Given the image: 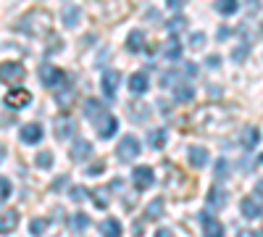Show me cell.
Returning a JSON list of instances; mask_svg holds the SVG:
<instances>
[{"instance_id":"obj_1","label":"cell","mask_w":263,"mask_h":237,"mask_svg":"<svg viewBox=\"0 0 263 237\" xmlns=\"http://www.w3.org/2000/svg\"><path fill=\"white\" fill-rule=\"evenodd\" d=\"M48 29H50V13L40 8L24 13L18 21V32H27V34H48Z\"/></svg>"},{"instance_id":"obj_2","label":"cell","mask_w":263,"mask_h":237,"mask_svg":"<svg viewBox=\"0 0 263 237\" xmlns=\"http://www.w3.org/2000/svg\"><path fill=\"white\" fill-rule=\"evenodd\" d=\"M24 66H21L18 61H6V63H0V82H8V84H13V82H21L24 79Z\"/></svg>"},{"instance_id":"obj_3","label":"cell","mask_w":263,"mask_h":237,"mask_svg":"<svg viewBox=\"0 0 263 237\" xmlns=\"http://www.w3.org/2000/svg\"><path fill=\"white\" fill-rule=\"evenodd\" d=\"M53 129H55V137L58 140H71L77 135V121L71 116H58L53 121Z\"/></svg>"},{"instance_id":"obj_4","label":"cell","mask_w":263,"mask_h":237,"mask_svg":"<svg viewBox=\"0 0 263 237\" xmlns=\"http://www.w3.org/2000/svg\"><path fill=\"white\" fill-rule=\"evenodd\" d=\"M239 208H242V216L245 219H258L260 213H263V198L260 195H248V198H242Z\"/></svg>"},{"instance_id":"obj_5","label":"cell","mask_w":263,"mask_h":237,"mask_svg":"<svg viewBox=\"0 0 263 237\" xmlns=\"http://www.w3.org/2000/svg\"><path fill=\"white\" fill-rule=\"evenodd\" d=\"M116 156H119L121 161L137 158V156H140V142H137L135 137H124V140L119 142V148H116Z\"/></svg>"},{"instance_id":"obj_6","label":"cell","mask_w":263,"mask_h":237,"mask_svg":"<svg viewBox=\"0 0 263 237\" xmlns=\"http://www.w3.org/2000/svg\"><path fill=\"white\" fill-rule=\"evenodd\" d=\"M40 82L45 84V87H58L61 82H66V74H63V69H55V66H42Z\"/></svg>"},{"instance_id":"obj_7","label":"cell","mask_w":263,"mask_h":237,"mask_svg":"<svg viewBox=\"0 0 263 237\" xmlns=\"http://www.w3.org/2000/svg\"><path fill=\"white\" fill-rule=\"evenodd\" d=\"M92 124L98 126V135H100L103 140L114 137V135H116V126H119V124H116V119H114L111 114H100V116H98Z\"/></svg>"},{"instance_id":"obj_8","label":"cell","mask_w":263,"mask_h":237,"mask_svg":"<svg viewBox=\"0 0 263 237\" xmlns=\"http://www.w3.org/2000/svg\"><path fill=\"white\" fill-rule=\"evenodd\" d=\"M132 179H135L137 190H147V187H153V182H156V174H153L150 166H137L135 171H132Z\"/></svg>"},{"instance_id":"obj_9","label":"cell","mask_w":263,"mask_h":237,"mask_svg":"<svg viewBox=\"0 0 263 237\" xmlns=\"http://www.w3.org/2000/svg\"><path fill=\"white\" fill-rule=\"evenodd\" d=\"M32 103V93L29 90H11L6 93V105L8 108H27Z\"/></svg>"},{"instance_id":"obj_10","label":"cell","mask_w":263,"mask_h":237,"mask_svg":"<svg viewBox=\"0 0 263 237\" xmlns=\"http://www.w3.org/2000/svg\"><path fill=\"white\" fill-rule=\"evenodd\" d=\"M119 82H121V74H119V71H114V69H108V71H103V79H100V87H103L105 98H114V95H116V90H119Z\"/></svg>"},{"instance_id":"obj_11","label":"cell","mask_w":263,"mask_h":237,"mask_svg":"<svg viewBox=\"0 0 263 237\" xmlns=\"http://www.w3.org/2000/svg\"><path fill=\"white\" fill-rule=\"evenodd\" d=\"M21 142H27V145H34V142H40L42 140V124H24L21 126Z\"/></svg>"},{"instance_id":"obj_12","label":"cell","mask_w":263,"mask_h":237,"mask_svg":"<svg viewBox=\"0 0 263 237\" xmlns=\"http://www.w3.org/2000/svg\"><path fill=\"white\" fill-rule=\"evenodd\" d=\"M126 50L129 53H142L145 50V32L142 29H132L126 37Z\"/></svg>"},{"instance_id":"obj_13","label":"cell","mask_w":263,"mask_h":237,"mask_svg":"<svg viewBox=\"0 0 263 237\" xmlns=\"http://www.w3.org/2000/svg\"><path fill=\"white\" fill-rule=\"evenodd\" d=\"M163 208H166V200L163 198H153L145 208V222H158L163 216Z\"/></svg>"},{"instance_id":"obj_14","label":"cell","mask_w":263,"mask_h":237,"mask_svg":"<svg viewBox=\"0 0 263 237\" xmlns=\"http://www.w3.org/2000/svg\"><path fill=\"white\" fill-rule=\"evenodd\" d=\"M18 227V211H6V213H0V234H11L13 229Z\"/></svg>"},{"instance_id":"obj_15","label":"cell","mask_w":263,"mask_h":237,"mask_svg":"<svg viewBox=\"0 0 263 237\" xmlns=\"http://www.w3.org/2000/svg\"><path fill=\"white\" fill-rule=\"evenodd\" d=\"M61 19H63V27L66 29H74L79 24V19H82V8L79 6H66L63 13H61Z\"/></svg>"},{"instance_id":"obj_16","label":"cell","mask_w":263,"mask_h":237,"mask_svg":"<svg viewBox=\"0 0 263 237\" xmlns=\"http://www.w3.org/2000/svg\"><path fill=\"white\" fill-rule=\"evenodd\" d=\"M187 156H190V163H192L195 169H203V166L208 163V150L200 148V145H192V148L187 150Z\"/></svg>"},{"instance_id":"obj_17","label":"cell","mask_w":263,"mask_h":237,"mask_svg":"<svg viewBox=\"0 0 263 237\" xmlns=\"http://www.w3.org/2000/svg\"><path fill=\"white\" fill-rule=\"evenodd\" d=\"M147 74L145 71H137V74H132L129 77V90L135 93V95H142V93H147Z\"/></svg>"},{"instance_id":"obj_18","label":"cell","mask_w":263,"mask_h":237,"mask_svg":"<svg viewBox=\"0 0 263 237\" xmlns=\"http://www.w3.org/2000/svg\"><path fill=\"white\" fill-rule=\"evenodd\" d=\"M90 156H92V145L87 142V140H77L74 148H71V158L74 161H87Z\"/></svg>"},{"instance_id":"obj_19","label":"cell","mask_w":263,"mask_h":237,"mask_svg":"<svg viewBox=\"0 0 263 237\" xmlns=\"http://www.w3.org/2000/svg\"><path fill=\"white\" fill-rule=\"evenodd\" d=\"M197 219L205 224V237H224V227L218 224L216 219H208V213H200Z\"/></svg>"},{"instance_id":"obj_20","label":"cell","mask_w":263,"mask_h":237,"mask_svg":"<svg viewBox=\"0 0 263 237\" xmlns=\"http://www.w3.org/2000/svg\"><path fill=\"white\" fill-rule=\"evenodd\" d=\"M224 206H227V192L221 187H213L208 192V208L216 211V208H224Z\"/></svg>"},{"instance_id":"obj_21","label":"cell","mask_w":263,"mask_h":237,"mask_svg":"<svg viewBox=\"0 0 263 237\" xmlns=\"http://www.w3.org/2000/svg\"><path fill=\"white\" fill-rule=\"evenodd\" d=\"M239 140H242V148L253 150V148L260 142V132H258L255 126H245V129H242V137H239Z\"/></svg>"},{"instance_id":"obj_22","label":"cell","mask_w":263,"mask_h":237,"mask_svg":"<svg viewBox=\"0 0 263 237\" xmlns=\"http://www.w3.org/2000/svg\"><path fill=\"white\" fill-rule=\"evenodd\" d=\"M166 58L168 61H179L182 58V45H179V40H177V34H171L168 37V42H166Z\"/></svg>"},{"instance_id":"obj_23","label":"cell","mask_w":263,"mask_h":237,"mask_svg":"<svg viewBox=\"0 0 263 237\" xmlns=\"http://www.w3.org/2000/svg\"><path fill=\"white\" fill-rule=\"evenodd\" d=\"M100 232H103V237H121V224H119V219H105V222L100 224Z\"/></svg>"},{"instance_id":"obj_24","label":"cell","mask_w":263,"mask_h":237,"mask_svg":"<svg viewBox=\"0 0 263 237\" xmlns=\"http://www.w3.org/2000/svg\"><path fill=\"white\" fill-rule=\"evenodd\" d=\"M221 16H232V13H237V8H239V0H216V6H213Z\"/></svg>"},{"instance_id":"obj_25","label":"cell","mask_w":263,"mask_h":237,"mask_svg":"<svg viewBox=\"0 0 263 237\" xmlns=\"http://www.w3.org/2000/svg\"><path fill=\"white\" fill-rule=\"evenodd\" d=\"M166 140H168V132H166V129H153L150 137H147L150 148H156V150H161V148L166 145Z\"/></svg>"},{"instance_id":"obj_26","label":"cell","mask_w":263,"mask_h":237,"mask_svg":"<svg viewBox=\"0 0 263 237\" xmlns=\"http://www.w3.org/2000/svg\"><path fill=\"white\" fill-rule=\"evenodd\" d=\"M84 114H87V119H90V121H95L100 114H105V108H103L98 100H84Z\"/></svg>"},{"instance_id":"obj_27","label":"cell","mask_w":263,"mask_h":237,"mask_svg":"<svg viewBox=\"0 0 263 237\" xmlns=\"http://www.w3.org/2000/svg\"><path fill=\"white\" fill-rule=\"evenodd\" d=\"M69 224H71L74 232H84L87 227H90V216H87V213H74Z\"/></svg>"},{"instance_id":"obj_28","label":"cell","mask_w":263,"mask_h":237,"mask_svg":"<svg viewBox=\"0 0 263 237\" xmlns=\"http://www.w3.org/2000/svg\"><path fill=\"white\" fill-rule=\"evenodd\" d=\"M174 93H177L174 98H177L179 103H190V100L195 98V90L190 87V84H177V90H174Z\"/></svg>"},{"instance_id":"obj_29","label":"cell","mask_w":263,"mask_h":237,"mask_svg":"<svg viewBox=\"0 0 263 237\" xmlns=\"http://www.w3.org/2000/svg\"><path fill=\"white\" fill-rule=\"evenodd\" d=\"M92 200H95L98 208H108V190H105V187L92 190Z\"/></svg>"},{"instance_id":"obj_30","label":"cell","mask_w":263,"mask_h":237,"mask_svg":"<svg viewBox=\"0 0 263 237\" xmlns=\"http://www.w3.org/2000/svg\"><path fill=\"white\" fill-rule=\"evenodd\" d=\"M182 29H187V19H184V16H174V19L168 21V32H171V34H179Z\"/></svg>"},{"instance_id":"obj_31","label":"cell","mask_w":263,"mask_h":237,"mask_svg":"<svg viewBox=\"0 0 263 237\" xmlns=\"http://www.w3.org/2000/svg\"><path fill=\"white\" fill-rule=\"evenodd\" d=\"M29 232H32L34 237L45 234V232H48V222H45V219H32V222H29Z\"/></svg>"},{"instance_id":"obj_32","label":"cell","mask_w":263,"mask_h":237,"mask_svg":"<svg viewBox=\"0 0 263 237\" xmlns=\"http://www.w3.org/2000/svg\"><path fill=\"white\" fill-rule=\"evenodd\" d=\"M34 163H37L40 169H50V166H53V153H50V150H42V153H37Z\"/></svg>"},{"instance_id":"obj_33","label":"cell","mask_w":263,"mask_h":237,"mask_svg":"<svg viewBox=\"0 0 263 237\" xmlns=\"http://www.w3.org/2000/svg\"><path fill=\"white\" fill-rule=\"evenodd\" d=\"M8 195H11V182L6 177H0V203L8 200Z\"/></svg>"},{"instance_id":"obj_34","label":"cell","mask_w":263,"mask_h":237,"mask_svg":"<svg viewBox=\"0 0 263 237\" xmlns=\"http://www.w3.org/2000/svg\"><path fill=\"white\" fill-rule=\"evenodd\" d=\"M203 45H205V34L203 32H195L190 37V48H203Z\"/></svg>"},{"instance_id":"obj_35","label":"cell","mask_w":263,"mask_h":237,"mask_svg":"<svg viewBox=\"0 0 263 237\" xmlns=\"http://www.w3.org/2000/svg\"><path fill=\"white\" fill-rule=\"evenodd\" d=\"M87 195H90V192H87L84 187H71V200H77V203H79V200H84Z\"/></svg>"},{"instance_id":"obj_36","label":"cell","mask_w":263,"mask_h":237,"mask_svg":"<svg viewBox=\"0 0 263 237\" xmlns=\"http://www.w3.org/2000/svg\"><path fill=\"white\" fill-rule=\"evenodd\" d=\"M161 84H163V87H171V84H177V74H174V71H166V74L161 77Z\"/></svg>"},{"instance_id":"obj_37","label":"cell","mask_w":263,"mask_h":237,"mask_svg":"<svg viewBox=\"0 0 263 237\" xmlns=\"http://www.w3.org/2000/svg\"><path fill=\"white\" fill-rule=\"evenodd\" d=\"M71 100H74V95H71V93H61V95H58V105H63V108H69Z\"/></svg>"},{"instance_id":"obj_38","label":"cell","mask_w":263,"mask_h":237,"mask_svg":"<svg viewBox=\"0 0 263 237\" xmlns=\"http://www.w3.org/2000/svg\"><path fill=\"white\" fill-rule=\"evenodd\" d=\"M245 58H248V45H239V48L234 50V61H237V63H242Z\"/></svg>"},{"instance_id":"obj_39","label":"cell","mask_w":263,"mask_h":237,"mask_svg":"<svg viewBox=\"0 0 263 237\" xmlns=\"http://www.w3.org/2000/svg\"><path fill=\"white\" fill-rule=\"evenodd\" d=\"M218 63H221V58H218V56H208L205 58V66L208 69H218Z\"/></svg>"},{"instance_id":"obj_40","label":"cell","mask_w":263,"mask_h":237,"mask_svg":"<svg viewBox=\"0 0 263 237\" xmlns=\"http://www.w3.org/2000/svg\"><path fill=\"white\" fill-rule=\"evenodd\" d=\"M224 174H227V161H218V166H216V177H218V179H224Z\"/></svg>"},{"instance_id":"obj_41","label":"cell","mask_w":263,"mask_h":237,"mask_svg":"<svg viewBox=\"0 0 263 237\" xmlns=\"http://www.w3.org/2000/svg\"><path fill=\"white\" fill-rule=\"evenodd\" d=\"M184 74H187V77H197V66H195V63H187V66H184Z\"/></svg>"},{"instance_id":"obj_42","label":"cell","mask_w":263,"mask_h":237,"mask_svg":"<svg viewBox=\"0 0 263 237\" xmlns=\"http://www.w3.org/2000/svg\"><path fill=\"white\" fill-rule=\"evenodd\" d=\"M166 3H168V8H174V11H177V8H182V6L187 3V0H166Z\"/></svg>"},{"instance_id":"obj_43","label":"cell","mask_w":263,"mask_h":237,"mask_svg":"<svg viewBox=\"0 0 263 237\" xmlns=\"http://www.w3.org/2000/svg\"><path fill=\"white\" fill-rule=\"evenodd\" d=\"M237 237H258V234H255L253 229H239V232H237Z\"/></svg>"},{"instance_id":"obj_44","label":"cell","mask_w":263,"mask_h":237,"mask_svg":"<svg viewBox=\"0 0 263 237\" xmlns=\"http://www.w3.org/2000/svg\"><path fill=\"white\" fill-rule=\"evenodd\" d=\"M229 37V27H218V40H227Z\"/></svg>"},{"instance_id":"obj_45","label":"cell","mask_w":263,"mask_h":237,"mask_svg":"<svg viewBox=\"0 0 263 237\" xmlns=\"http://www.w3.org/2000/svg\"><path fill=\"white\" fill-rule=\"evenodd\" d=\"M156 237H174V232H171V229H158Z\"/></svg>"},{"instance_id":"obj_46","label":"cell","mask_w":263,"mask_h":237,"mask_svg":"<svg viewBox=\"0 0 263 237\" xmlns=\"http://www.w3.org/2000/svg\"><path fill=\"white\" fill-rule=\"evenodd\" d=\"M3 158H6V148H3V145H0V161H3Z\"/></svg>"},{"instance_id":"obj_47","label":"cell","mask_w":263,"mask_h":237,"mask_svg":"<svg viewBox=\"0 0 263 237\" xmlns=\"http://www.w3.org/2000/svg\"><path fill=\"white\" fill-rule=\"evenodd\" d=\"M260 163H263V156H260Z\"/></svg>"},{"instance_id":"obj_48","label":"cell","mask_w":263,"mask_h":237,"mask_svg":"<svg viewBox=\"0 0 263 237\" xmlns=\"http://www.w3.org/2000/svg\"><path fill=\"white\" fill-rule=\"evenodd\" d=\"M260 232H263V229H260Z\"/></svg>"}]
</instances>
